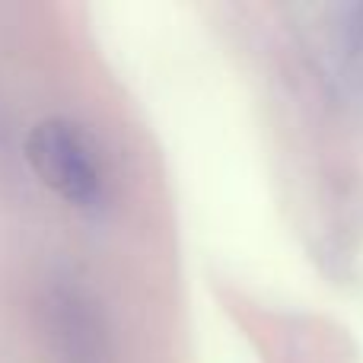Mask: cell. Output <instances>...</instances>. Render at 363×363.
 I'll return each mask as SVG.
<instances>
[{"label": "cell", "mask_w": 363, "mask_h": 363, "mask_svg": "<svg viewBox=\"0 0 363 363\" xmlns=\"http://www.w3.org/2000/svg\"><path fill=\"white\" fill-rule=\"evenodd\" d=\"M32 172L70 207L96 211L106 204L108 176L96 140L70 118H42L26 134Z\"/></svg>", "instance_id": "obj_1"}, {"label": "cell", "mask_w": 363, "mask_h": 363, "mask_svg": "<svg viewBox=\"0 0 363 363\" xmlns=\"http://www.w3.org/2000/svg\"><path fill=\"white\" fill-rule=\"evenodd\" d=\"M51 341L61 363H112L108 335L96 300L77 284H55L45 300Z\"/></svg>", "instance_id": "obj_2"}]
</instances>
